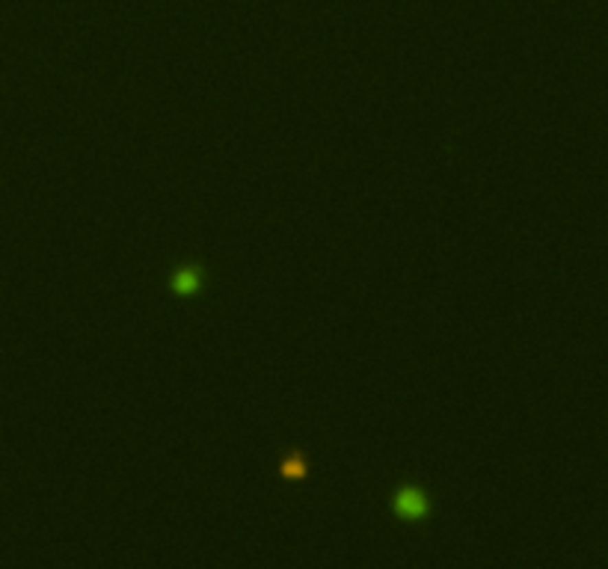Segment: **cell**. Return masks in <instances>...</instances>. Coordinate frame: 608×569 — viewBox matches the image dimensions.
I'll use <instances>...</instances> for the list:
<instances>
[{"label": "cell", "mask_w": 608, "mask_h": 569, "mask_svg": "<svg viewBox=\"0 0 608 569\" xmlns=\"http://www.w3.org/2000/svg\"><path fill=\"white\" fill-rule=\"evenodd\" d=\"M395 510L401 519H425L427 516V498L422 489L416 487H404L395 495Z\"/></svg>", "instance_id": "6da1fadb"}, {"label": "cell", "mask_w": 608, "mask_h": 569, "mask_svg": "<svg viewBox=\"0 0 608 569\" xmlns=\"http://www.w3.org/2000/svg\"><path fill=\"white\" fill-rule=\"evenodd\" d=\"M199 288H202V273L196 267H181L172 276V291L179 293V297H190V293H196Z\"/></svg>", "instance_id": "7a4b0ae2"}, {"label": "cell", "mask_w": 608, "mask_h": 569, "mask_svg": "<svg viewBox=\"0 0 608 569\" xmlns=\"http://www.w3.org/2000/svg\"><path fill=\"white\" fill-rule=\"evenodd\" d=\"M285 478H303V471H306V466H303V460L300 457H294L291 462H285Z\"/></svg>", "instance_id": "3957f363"}]
</instances>
